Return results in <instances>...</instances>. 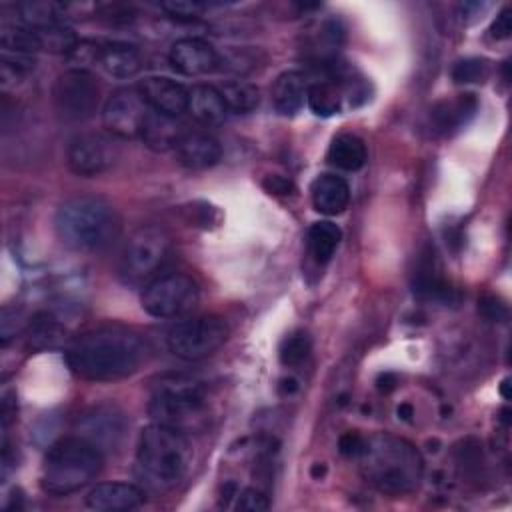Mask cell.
I'll list each match as a JSON object with an SVG mask.
<instances>
[{
	"instance_id": "6da1fadb",
	"label": "cell",
	"mask_w": 512,
	"mask_h": 512,
	"mask_svg": "<svg viewBox=\"0 0 512 512\" xmlns=\"http://www.w3.org/2000/svg\"><path fill=\"white\" fill-rule=\"evenodd\" d=\"M146 356L142 338L122 326L90 330L66 348L70 370L92 382H112L134 374Z\"/></svg>"
},
{
	"instance_id": "7a4b0ae2",
	"label": "cell",
	"mask_w": 512,
	"mask_h": 512,
	"mask_svg": "<svg viewBox=\"0 0 512 512\" xmlns=\"http://www.w3.org/2000/svg\"><path fill=\"white\" fill-rule=\"evenodd\" d=\"M364 478L390 496L410 494L418 488L424 472L422 454L414 444L394 434H372L364 440L358 456Z\"/></svg>"
},
{
	"instance_id": "3957f363",
	"label": "cell",
	"mask_w": 512,
	"mask_h": 512,
	"mask_svg": "<svg viewBox=\"0 0 512 512\" xmlns=\"http://www.w3.org/2000/svg\"><path fill=\"white\" fill-rule=\"evenodd\" d=\"M190 458L192 450L182 430L154 422L138 436L136 478L146 490L166 492L186 476Z\"/></svg>"
},
{
	"instance_id": "277c9868",
	"label": "cell",
	"mask_w": 512,
	"mask_h": 512,
	"mask_svg": "<svg viewBox=\"0 0 512 512\" xmlns=\"http://www.w3.org/2000/svg\"><path fill=\"white\" fill-rule=\"evenodd\" d=\"M54 230L70 250L94 252L110 246L118 238L120 216L104 198L74 196L58 206Z\"/></svg>"
},
{
	"instance_id": "5b68a950",
	"label": "cell",
	"mask_w": 512,
	"mask_h": 512,
	"mask_svg": "<svg viewBox=\"0 0 512 512\" xmlns=\"http://www.w3.org/2000/svg\"><path fill=\"white\" fill-rule=\"evenodd\" d=\"M102 450L82 436L56 440L42 464L40 484L44 492L68 496L90 484L102 470Z\"/></svg>"
},
{
	"instance_id": "8992f818",
	"label": "cell",
	"mask_w": 512,
	"mask_h": 512,
	"mask_svg": "<svg viewBox=\"0 0 512 512\" xmlns=\"http://www.w3.org/2000/svg\"><path fill=\"white\" fill-rule=\"evenodd\" d=\"M206 404L204 382L186 374H168L154 384L148 412L154 422L182 430L204 414Z\"/></svg>"
},
{
	"instance_id": "52a82bcc",
	"label": "cell",
	"mask_w": 512,
	"mask_h": 512,
	"mask_svg": "<svg viewBox=\"0 0 512 512\" xmlns=\"http://www.w3.org/2000/svg\"><path fill=\"white\" fill-rule=\"evenodd\" d=\"M170 252V236L160 226L138 228L122 248L118 276L126 286H146Z\"/></svg>"
},
{
	"instance_id": "ba28073f",
	"label": "cell",
	"mask_w": 512,
	"mask_h": 512,
	"mask_svg": "<svg viewBox=\"0 0 512 512\" xmlns=\"http://www.w3.org/2000/svg\"><path fill=\"white\" fill-rule=\"evenodd\" d=\"M52 102L58 116L66 122H84L92 118L100 104V86L86 68H70L56 76Z\"/></svg>"
},
{
	"instance_id": "9c48e42d",
	"label": "cell",
	"mask_w": 512,
	"mask_h": 512,
	"mask_svg": "<svg viewBox=\"0 0 512 512\" xmlns=\"http://www.w3.org/2000/svg\"><path fill=\"white\" fill-rule=\"evenodd\" d=\"M228 340V324L220 316H194L178 322L166 338L168 350L182 360H202Z\"/></svg>"
},
{
	"instance_id": "30bf717a",
	"label": "cell",
	"mask_w": 512,
	"mask_h": 512,
	"mask_svg": "<svg viewBox=\"0 0 512 512\" xmlns=\"http://www.w3.org/2000/svg\"><path fill=\"white\" fill-rule=\"evenodd\" d=\"M140 300L146 314L154 318H174L194 308L198 302V286L186 274H160L144 286Z\"/></svg>"
},
{
	"instance_id": "8fae6325",
	"label": "cell",
	"mask_w": 512,
	"mask_h": 512,
	"mask_svg": "<svg viewBox=\"0 0 512 512\" xmlns=\"http://www.w3.org/2000/svg\"><path fill=\"white\" fill-rule=\"evenodd\" d=\"M150 110L138 88H122L106 100L102 122L110 136L130 140L142 134Z\"/></svg>"
},
{
	"instance_id": "7c38bea8",
	"label": "cell",
	"mask_w": 512,
	"mask_h": 512,
	"mask_svg": "<svg viewBox=\"0 0 512 512\" xmlns=\"http://www.w3.org/2000/svg\"><path fill=\"white\" fill-rule=\"evenodd\" d=\"M118 158V148L110 134L84 132L70 140L66 162L76 176L92 178L104 174Z\"/></svg>"
},
{
	"instance_id": "4fadbf2b",
	"label": "cell",
	"mask_w": 512,
	"mask_h": 512,
	"mask_svg": "<svg viewBox=\"0 0 512 512\" xmlns=\"http://www.w3.org/2000/svg\"><path fill=\"white\" fill-rule=\"evenodd\" d=\"M126 418L116 406H96L80 420V436L90 440L100 450L116 448L124 436Z\"/></svg>"
},
{
	"instance_id": "5bb4252c",
	"label": "cell",
	"mask_w": 512,
	"mask_h": 512,
	"mask_svg": "<svg viewBox=\"0 0 512 512\" xmlns=\"http://www.w3.org/2000/svg\"><path fill=\"white\" fill-rule=\"evenodd\" d=\"M168 60L184 76H202L218 66V54L212 44L194 36L176 40L168 52Z\"/></svg>"
},
{
	"instance_id": "9a60e30c",
	"label": "cell",
	"mask_w": 512,
	"mask_h": 512,
	"mask_svg": "<svg viewBox=\"0 0 512 512\" xmlns=\"http://www.w3.org/2000/svg\"><path fill=\"white\" fill-rule=\"evenodd\" d=\"M138 90L154 112L180 116L188 108V88L176 80L164 76H148L138 84Z\"/></svg>"
},
{
	"instance_id": "2e32d148",
	"label": "cell",
	"mask_w": 512,
	"mask_h": 512,
	"mask_svg": "<svg viewBox=\"0 0 512 512\" xmlns=\"http://www.w3.org/2000/svg\"><path fill=\"white\" fill-rule=\"evenodd\" d=\"M144 490L128 482H102L86 494V506L96 512L134 510L144 502Z\"/></svg>"
},
{
	"instance_id": "e0dca14e",
	"label": "cell",
	"mask_w": 512,
	"mask_h": 512,
	"mask_svg": "<svg viewBox=\"0 0 512 512\" xmlns=\"http://www.w3.org/2000/svg\"><path fill=\"white\" fill-rule=\"evenodd\" d=\"M412 290L414 296L420 300H432V302H450L454 288L448 284V280L442 276L440 262L434 254V250H426L414 270L412 278Z\"/></svg>"
},
{
	"instance_id": "ac0fdd59",
	"label": "cell",
	"mask_w": 512,
	"mask_h": 512,
	"mask_svg": "<svg viewBox=\"0 0 512 512\" xmlns=\"http://www.w3.org/2000/svg\"><path fill=\"white\" fill-rule=\"evenodd\" d=\"M178 162L188 170H206L222 158L220 142L208 132H186L176 146Z\"/></svg>"
},
{
	"instance_id": "d6986e66",
	"label": "cell",
	"mask_w": 512,
	"mask_h": 512,
	"mask_svg": "<svg viewBox=\"0 0 512 512\" xmlns=\"http://www.w3.org/2000/svg\"><path fill=\"white\" fill-rule=\"evenodd\" d=\"M184 134H186V130L178 116H168V114L150 110L140 138L150 150L168 152V150H176V146L184 138Z\"/></svg>"
},
{
	"instance_id": "ffe728a7",
	"label": "cell",
	"mask_w": 512,
	"mask_h": 512,
	"mask_svg": "<svg viewBox=\"0 0 512 512\" xmlns=\"http://www.w3.org/2000/svg\"><path fill=\"white\" fill-rule=\"evenodd\" d=\"M478 112V98L470 92L458 94L452 100H442L432 108V126L440 134H450L466 126Z\"/></svg>"
},
{
	"instance_id": "44dd1931",
	"label": "cell",
	"mask_w": 512,
	"mask_h": 512,
	"mask_svg": "<svg viewBox=\"0 0 512 512\" xmlns=\"http://www.w3.org/2000/svg\"><path fill=\"white\" fill-rule=\"evenodd\" d=\"M312 206L326 216H336L346 210L350 202L348 182L336 174H320L310 186Z\"/></svg>"
},
{
	"instance_id": "7402d4cb",
	"label": "cell",
	"mask_w": 512,
	"mask_h": 512,
	"mask_svg": "<svg viewBox=\"0 0 512 512\" xmlns=\"http://www.w3.org/2000/svg\"><path fill=\"white\" fill-rule=\"evenodd\" d=\"M96 62L112 78H130L142 68V54L136 46L126 42L100 44Z\"/></svg>"
},
{
	"instance_id": "603a6c76",
	"label": "cell",
	"mask_w": 512,
	"mask_h": 512,
	"mask_svg": "<svg viewBox=\"0 0 512 512\" xmlns=\"http://www.w3.org/2000/svg\"><path fill=\"white\" fill-rule=\"evenodd\" d=\"M190 116L204 126H216L226 120L228 108L220 90L212 84H196L188 90V108Z\"/></svg>"
},
{
	"instance_id": "cb8c5ba5",
	"label": "cell",
	"mask_w": 512,
	"mask_h": 512,
	"mask_svg": "<svg viewBox=\"0 0 512 512\" xmlns=\"http://www.w3.org/2000/svg\"><path fill=\"white\" fill-rule=\"evenodd\" d=\"M306 92H308V82L302 72L298 70L282 72L272 86V104L276 112L284 116H292L302 108L306 100Z\"/></svg>"
},
{
	"instance_id": "d4e9b609",
	"label": "cell",
	"mask_w": 512,
	"mask_h": 512,
	"mask_svg": "<svg viewBox=\"0 0 512 512\" xmlns=\"http://www.w3.org/2000/svg\"><path fill=\"white\" fill-rule=\"evenodd\" d=\"M366 144L362 138H358L356 134L344 132L338 134L328 148L326 160L346 172H356L366 164Z\"/></svg>"
},
{
	"instance_id": "484cf974",
	"label": "cell",
	"mask_w": 512,
	"mask_h": 512,
	"mask_svg": "<svg viewBox=\"0 0 512 512\" xmlns=\"http://www.w3.org/2000/svg\"><path fill=\"white\" fill-rule=\"evenodd\" d=\"M344 86L336 78L318 80L308 86L306 102L316 116H334L342 110Z\"/></svg>"
},
{
	"instance_id": "4316f807",
	"label": "cell",
	"mask_w": 512,
	"mask_h": 512,
	"mask_svg": "<svg viewBox=\"0 0 512 512\" xmlns=\"http://www.w3.org/2000/svg\"><path fill=\"white\" fill-rule=\"evenodd\" d=\"M340 240H342V230L330 220L314 222L306 234L308 252L318 264H326L334 256Z\"/></svg>"
},
{
	"instance_id": "83f0119b",
	"label": "cell",
	"mask_w": 512,
	"mask_h": 512,
	"mask_svg": "<svg viewBox=\"0 0 512 512\" xmlns=\"http://www.w3.org/2000/svg\"><path fill=\"white\" fill-rule=\"evenodd\" d=\"M218 90L224 98V104H226L228 112L248 114V112L256 110L258 104H260V92L250 82L230 80V82H224L222 86H218Z\"/></svg>"
},
{
	"instance_id": "f1b7e54d",
	"label": "cell",
	"mask_w": 512,
	"mask_h": 512,
	"mask_svg": "<svg viewBox=\"0 0 512 512\" xmlns=\"http://www.w3.org/2000/svg\"><path fill=\"white\" fill-rule=\"evenodd\" d=\"M64 334H66V330L58 324L56 318H52L48 314L36 316L30 324V344L40 350L60 346L64 342Z\"/></svg>"
},
{
	"instance_id": "f546056e",
	"label": "cell",
	"mask_w": 512,
	"mask_h": 512,
	"mask_svg": "<svg viewBox=\"0 0 512 512\" xmlns=\"http://www.w3.org/2000/svg\"><path fill=\"white\" fill-rule=\"evenodd\" d=\"M310 348H312L310 336L304 330H294L282 338V342L278 346V358L284 366L294 368V366H300L308 358Z\"/></svg>"
},
{
	"instance_id": "4dcf8cb0",
	"label": "cell",
	"mask_w": 512,
	"mask_h": 512,
	"mask_svg": "<svg viewBox=\"0 0 512 512\" xmlns=\"http://www.w3.org/2000/svg\"><path fill=\"white\" fill-rule=\"evenodd\" d=\"M34 56L32 54H22V52H2V60H0V76L2 82H18L20 78H24L28 72L34 70Z\"/></svg>"
},
{
	"instance_id": "1f68e13d",
	"label": "cell",
	"mask_w": 512,
	"mask_h": 512,
	"mask_svg": "<svg viewBox=\"0 0 512 512\" xmlns=\"http://www.w3.org/2000/svg\"><path fill=\"white\" fill-rule=\"evenodd\" d=\"M488 72H490V66L486 60L464 58L452 66L450 76L456 84H474V82H482L488 76Z\"/></svg>"
},
{
	"instance_id": "d6a6232c",
	"label": "cell",
	"mask_w": 512,
	"mask_h": 512,
	"mask_svg": "<svg viewBox=\"0 0 512 512\" xmlns=\"http://www.w3.org/2000/svg\"><path fill=\"white\" fill-rule=\"evenodd\" d=\"M160 8L176 20H196L206 10V4L190 2V0H170V2H162Z\"/></svg>"
},
{
	"instance_id": "836d02e7",
	"label": "cell",
	"mask_w": 512,
	"mask_h": 512,
	"mask_svg": "<svg viewBox=\"0 0 512 512\" xmlns=\"http://www.w3.org/2000/svg\"><path fill=\"white\" fill-rule=\"evenodd\" d=\"M236 508H238V510H244V512H262V510H268V508H270V500H268V496H266L262 490H258V488H244V490L238 494Z\"/></svg>"
},
{
	"instance_id": "e575fe53",
	"label": "cell",
	"mask_w": 512,
	"mask_h": 512,
	"mask_svg": "<svg viewBox=\"0 0 512 512\" xmlns=\"http://www.w3.org/2000/svg\"><path fill=\"white\" fill-rule=\"evenodd\" d=\"M478 310H480V314H482L486 320H490V322H500V320H504L506 314H508L506 306H504L498 298H494V296H484V298H480Z\"/></svg>"
},
{
	"instance_id": "d590c367",
	"label": "cell",
	"mask_w": 512,
	"mask_h": 512,
	"mask_svg": "<svg viewBox=\"0 0 512 512\" xmlns=\"http://www.w3.org/2000/svg\"><path fill=\"white\" fill-rule=\"evenodd\" d=\"M364 440L366 438L358 432H352V430L344 432L338 440V450H340V454H344L348 458H358L362 448H364Z\"/></svg>"
},
{
	"instance_id": "8d00e7d4",
	"label": "cell",
	"mask_w": 512,
	"mask_h": 512,
	"mask_svg": "<svg viewBox=\"0 0 512 512\" xmlns=\"http://www.w3.org/2000/svg\"><path fill=\"white\" fill-rule=\"evenodd\" d=\"M262 188L268 192V194H274V196H288L294 192V184L290 178L286 176H280V174H268L264 180H262Z\"/></svg>"
},
{
	"instance_id": "74e56055",
	"label": "cell",
	"mask_w": 512,
	"mask_h": 512,
	"mask_svg": "<svg viewBox=\"0 0 512 512\" xmlns=\"http://www.w3.org/2000/svg\"><path fill=\"white\" fill-rule=\"evenodd\" d=\"M510 32H512V18H510V8L506 6L498 12L494 22L490 24V36L496 40H504L510 36Z\"/></svg>"
},
{
	"instance_id": "f35d334b",
	"label": "cell",
	"mask_w": 512,
	"mask_h": 512,
	"mask_svg": "<svg viewBox=\"0 0 512 512\" xmlns=\"http://www.w3.org/2000/svg\"><path fill=\"white\" fill-rule=\"evenodd\" d=\"M396 384H398V378H396V374H392V372H382V374L376 378V386H378L380 392H392V390L396 388Z\"/></svg>"
},
{
	"instance_id": "ab89813d",
	"label": "cell",
	"mask_w": 512,
	"mask_h": 512,
	"mask_svg": "<svg viewBox=\"0 0 512 512\" xmlns=\"http://www.w3.org/2000/svg\"><path fill=\"white\" fill-rule=\"evenodd\" d=\"M298 390V382L294 378H282L280 380V392L282 394H292Z\"/></svg>"
},
{
	"instance_id": "60d3db41",
	"label": "cell",
	"mask_w": 512,
	"mask_h": 512,
	"mask_svg": "<svg viewBox=\"0 0 512 512\" xmlns=\"http://www.w3.org/2000/svg\"><path fill=\"white\" fill-rule=\"evenodd\" d=\"M414 416V408L410 406V404H400L398 406V418H402V420H410Z\"/></svg>"
},
{
	"instance_id": "b9f144b4",
	"label": "cell",
	"mask_w": 512,
	"mask_h": 512,
	"mask_svg": "<svg viewBox=\"0 0 512 512\" xmlns=\"http://www.w3.org/2000/svg\"><path fill=\"white\" fill-rule=\"evenodd\" d=\"M310 474H312V478H320V476H324L326 474V466L324 464H312V468H310Z\"/></svg>"
},
{
	"instance_id": "7bdbcfd3",
	"label": "cell",
	"mask_w": 512,
	"mask_h": 512,
	"mask_svg": "<svg viewBox=\"0 0 512 512\" xmlns=\"http://www.w3.org/2000/svg\"><path fill=\"white\" fill-rule=\"evenodd\" d=\"M508 386H510V378H504V380H502V384H500V394H502V398H504V400H508V398H510V394H508Z\"/></svg>"
},
{
	"instance_id": "ee69618b",
	"label": "cell",
	"mask_w": 512,
	"mask_h": 512,
	"mask_svg": "<svg viewBox=\"0 0 512 512\" xmlns=\"http://www.w3.org/2000/svg\"><path fill=\"white\" fill-rule=\"evenodd\" d=\"M508 414H510V410H508V408H504V410L500 412V422H502L504 426H508V424H510V416H508Z\"/></svg>"
}]
</instances>
